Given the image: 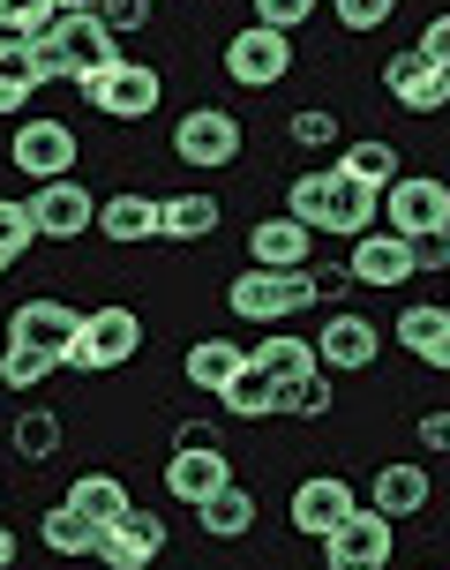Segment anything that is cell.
Returning a JSON list of instances; mask_svg holds the SVG:
<instances>
[{"label": "cell", "mask_w": 450, "mask_h": 570, "mask_svg": "<svg viewBox=\"0 0 450 570\" xmlns=\"http://www.w3.org/2000/svg\"><path fill=\"white\" fill-rule=\"evenodd\" d=\"M225 308L241 315V323H263V331H278L285 315H301V308H323V293H315V263H309V271H263V263H248L241 278L225 285Z\"/></svg>", "instance_id": "1"}, {"label": "cell", "mask_w": 450, "mask_h": 570, "mask_svg": "<svg viewBox=\"0 0 450 570\" xmlns=\"http://www.w3.org/2000/svg\"><path fill=\"white\" fill-rule=\"evenodd\" d=\"M84 98L106 120H150V114H158V98H166V76H158L150 60H113V68L84 76Z\"/></svg>", "instance_id": "2"}, {"label": "cell", "mask_w": 450, "mask_h": 570, "mask_svg": "<svg viewBox=\"0 0 450 570\" xmlns=\"http://www.w3.org/2000/svg\"><path fill=\"white\" fill-rule=\"evenodd\" d=\"M143 345V315L136 308H90L84 315V338H76V353H68V368L76 375H106V368H128Z\"/></svg>", "instance_id": "3"}, {"label": "cell", "mask_w": 450, "mask_h": 570, "mask_svg": "<svg viewBox=\"0 0 450 570\" xmlns=\"http://www.w3.org/2000/svg\"><path fill=\"white\" fill-rule=\"evenodd\" d=\"M8 166L30 173L38 188H46V180H68V166H76V128H68V120H46V114L16 120V136H8Z\"/></svg>", "instance_id": "4"}, {"label": "cell", "mask_w": 450, "mask_h": 570, "mask_svg": "<svg viewBox=\"0 0 450 570\" xmlns=\"http://www.w3.org/2000/svg\"><path fill=\"white\" fill-rule=\"evenodd\" d=\"M173 158L196 173H218L241 158V120L225 114V106H196V114L173 120Z\"/></svg>", "instance_id": "5"}, {"label": "cell", "mask_w": 450, "mask_h": 570, "mask_svg": "<svg viewBox=\"0 0 450 570\" xmlns=\"http://www.w3.org/2000/svg\"><path fill=\"white\" fill-rule=\"evenodd\" d=\"M383 90H391V106H405V114H443L450 106V68L428 46H398L391 60H383Z\"/></svg>", "instance_id": "6"}, {"label": "cell", "mask_w": 450, "mask_h": 570, "mask_svg": "<svg viewBox=\"0 0 450 570\" xmlns=\"http://www.w3.org/2000/svg\"><path fill=\"white\" fill-rule=\"evenodd\" d=\"M225 76L241 90L285 83V76H293V38H285V30H263V23L233 30V38H225Z\"/></svg>", "instance_id": "7"}, {"label": "cell", "mask_w": 450, "mask_h": 570, "mask_svg": "<svg viewBox=\"0 0 450 570\" xmlns=\"http://www.w3.org/2000/svg\"><path fill=\"white\" fill-rule=\"evenodd\" d=\"M391 548H398L391 518L375 511V503H361V511L323 541V570H391Z\"/></svg>", "instance_id": "8"}, {"label": "cell", "mask_w": 450, "mask_h": 570, "mask_svg": "<svg viewBox=\"0 0 450 570\" xmlns=\"http://www.w3.org/2000/svg\"><path fill=\"white\" fill-rule=\"evenodd\" d=\"M383 218H391V233L421 240V233L450 226V188L436 173H398L391 188H383Z\"/></svg>", "instance_id": "9"}, {"label": "cell", "mask_w": 450, "mask_h": 570, "mask_svg": "<svg viewBox=\"0 0 450 570\" xmlns=\"http://www.w3.org/2000/svg\"><path fill=\"white\" fill-rule=\"evenodd\" d=\"M375 353H383V331H375L368 315H353V308L323 315V331H315V361H323V375H361V368H375Z\"/></svg>", "instance_id": "10"}, {"label": "cell", "mask_w": 450, "mask_h": 570, "mask_svg": "<svg viewBox=\"0 0 450 570\" xmlns=\"http://www.w3.org/2000/svg\"><path fill=\"white\" fill-rule=\"evenodd\" d=\"M293 533H309V541H331L345 518L361 511V495H353V481H338V473H309V481L293 488Z\"/></svg>", "instance_id": "11"}, {"label": "cell", "mask_w": 450, "mask_h": 570, "mask_svg": "<svg viewBox=\"0 0 450 570\" xmlns=\"http://www.w3.org/2000/svg\"><path fill=\"white\" fill-rule=\"evenodd\" d=\"M345 271H353V285H375V293H391V285H413L421 278V263H413V240L391 226H375L353 240V256H345Z\"/></svg>", "instance_id": "12"}, {"label": "cell", "mask_w": 450, "mask_h": 570, "mask_svg": "<svg viewBox=\"0 0 450 570\" xmlns=\"http://www.w3.org/2000/svg\"><path fill=\"white\" fill-rule=\"evenodd\" d=\"M158 556H166V518L143 511V503L120 518V525L98 533V563H106V570H150Z\"/></svg>", "instance_id": "13"}, {"label": "cell", "mask_w": 450, "mask_h": 570, "mask_svg": "<svg viewBox=\"0 0 450 570\" xmlns=\"http://www.w3.org/2000/svg\"><path fill=\"white\" fill-rule=\"evenodd\" d=\"M76 338H84V315L68 308V301H23V308L8 315V345H46V353H60V368H68Z\"/></svg>", "instance_id": "14"}, {"label": "cell", "mask_w": 450, "mask_h": 570, "mask_svg": "<svg viewBox=\"0 0 450 570\" xmlns=\"http://www.w3.org/2000/svg\"><path fill=\"white\" fill-rule=\"evenodd\" d=\"M46 46L68 60V76H76V83H84V76H98V68H113V60H128L120 46H113V30L98 23V16H60V23L46 30Z\"/></svg>", "instance_id": "15"}, {"label": "cell", "mask_w": 450, "mask_h": 570, "mask_svg": "<svg viewBox=\"0 0 450 570\" xmlns=\"http://www.w3.org/2000/svg\"><path fill=\"white\" fill-rule=\"evenodd\" d=\"M30 218H38V240H84V233L98 226L90 188H76V180H46V188L30 196Z\"/></svg>", "instance_id": "16"}, {"label": "cell", "mask_w": 450, "mask_h": 570, "mask_svg": "<svg viewBox=\"0 0 450 570\" xmlns=\"http://www.w3.org/2000/svg\"><path fill=\"white\" fill-rule=\"evenodd\" d=\"M309 248H315V233L301 226L293 210L248 226V263H263V271H309Z\"/></svg>", "instance_id": "17"}, {"label": "cell", "mask_w": 450, "mask_h": 570, "mask_svg": "<svg viewBox=\"0 0 450 570\" xmlns=\"http://www.w3.org/2000/svg\"><path fill=\"white\" fill-rule=\"evenodd\" d=\"M225 481H233L225 443H211V451H173L166 458V495H173V503H188V511H196V503H211Z\"/></svg>", "instance_id": "18"}, {"label": "cell", "mask_w": 450, "mask_h": 570, "mask_svg": "<svg viewBox=\"0 0 450 570\" xmlns=\"http://www.w3.org/2000/svg\"><path fill=\"white\" fill-rule=\"evenodd\" d=\"M428 495H436V481H428V465H405V458H391V465H375V481H368V503L391 518H421Z\"/></svg>", "instance_id": "19"}, {"label": "cell", "mask_w": 450, "mask_h": 570, "mask_svg": "<svg viewBox=\"0 0 450 570\" xmlns=\"http://www.w3.org/2000/svg\"><path fill=\"white\" fill-rule=\"evenodd\" d=\"M98 233H106L113 248L158 240V233H166V203H158V196H136V188H128V196H106V203H98Z\"/></svg>", "instance_id": "20"}, {"label": "cell", "mask_w": 450, "mask_h": 570, "mask_svg": "<svg viewBox=\"0 0 450 570\" xmlns=\"http://www.w3.org/2000/svg\"><path fill=\"white\" fill-rule=\"evenodd\" d=\"M375 218H383V188H368V180H353V173L338 166V180H331V240H361V233H375Z\"/></svg>", "instance_id": "21"}, {"label": "cell", "mask_w": 450, "mask_h": 570, "mask_svg": "<svg viewBox=\"0 0 450 570\" xmlns=\"http://www.w3.org/2000/svg\"><path fill=\"white\" fill-rule=\"evenodd\" d=\"M241 368H248V345H233V338H196V345H188V361H180V375H188L211 405H218V391Z\"/></svg>", "instance_id": "22"}, {"label": "cell", "mask_w": 450, "mask_h": 570, "mask_svg": "<svg viewBox=\"0 0 450 570\" xmlns=\"http://www.w3.org/2000/svg\"><path fill=\"white\" fill-rule=\"evenodd\" d=\"M255 368L271 375L278 391H293V383H309V375H323V361H315V338H293V331H271L263 345H248Z\"/></svg>", "instance_id": "23"}, {"label": "cell", "mask_w": 450, "mask_h": 570, "mask_svg": "<svg viewBox=\"0 0 450 570\" xmlns=\"http://www.w3.org/2000/svg\"><path fill=\"white\" fill-rule=\"evenodd\" d=\"M60 503H68V511H84L90 525H98V533H106V525H120V518L136 511V503H128V488L113 481V473H84V481L68 488Z\"/></svg>", "instance_id": "24"}, {"label": "cell", "mask_w": 450, "mask_h": 570, "mask_svg": "<svg viewBox=\"0 0 450 570\" xmlns=\"http://www.w3.org/2000/svg\"><path fill=\"white\" fill-rule=\"evenodd\" d=\"M196 518H203V533H211V541H241V533L255 525V495L241 481H225L211 503H196Z\"/></svg>", "instance_id": "25"}, {"label": "cell", "mask_w": 450, "mask_h": 570, "mask_svg": "<svg viewBox=\"0 0 450 570\" xmlns=\"http://www.w3.org/2000/svg\"><path fill=\"white\" fill-rule=\"evenodd\" d=\"M218 405L233 413V421H263V413H278V383L255 368V353H248V368H241V375L218 391Z\"/></svg>", "instance_id": "26"}, {"label": "cell", "mask_w": 450, "mask_h": 570, "mask_svg": "<svg viewBox=\"0 0 450 570\" xmlns=\"http://www.w3.org/2000/svg\"><path fill=\"white\" fill-rule=\"evenodd\" d=\"M8 451L23 458V465H46V458L60 451V413H46V405H23V413H16V428H8Z\"/></svg>", "instance_id": "27"}, {"label": "cell", "mask_w": 450, "mask_h": 570, "mask_svg": "<svg viewBox=\"0 0 450 570\" xmlns=\"http://www.w3.org/2000/svg\"><path fill=\"white\" fill-rule=\"evenodd\" d=\"M218 196H166V233H158V240H211V233H218Z\"/></svg>", "instance_id": "28"}, {"label": "cell", "mask_w": 450, "mask_h": 570, "mask_svg": "<svg viewBox=\"0 0 450 570\" xmlns=\"http://www.w3.org/2000/svg\"><path fill=\"white\" fill-rule=\"evenodd\" d=\"M331 180H338V166H323V173H293V188H285V210L301 218L309 233H331Z\"/></svg>", "instance_id": "29"}, {"label": "cell", "mask_w": 450, "mask_h": 570, "mask_svg": "<svg viewBox=\"0 0 450 570\" xmlns=\"http://www.w3.org/2000/svg\"><path fill=\"white\" fill-rule=\"evenodd\" d=\"M38 541L53 548V556H98V525L84 511H68V503H53V511L38 518Z\"/></svg>", "instance_id": "30"}, {"label": "cell", "mask_w": 450, "mask_h": 570, "mask_svg": "<svg viewBox=\"0 0 450 570\" xmlns=\"http://www.w3.org/2000/svg\"><path fill=\"white\" fill-rule=\"evenodd\" d=\"M443 331H450V308H436V301H413V308H398V323H391V338L405 345L413 361H428Z\"/></svg>", "instance_id": "31"}, {"label": "cell", "mask_w": 450, "mask_h": 570, "mask_svg": "<svg viewBox=\"0 0 450 570\" xmlns=\"http://www.w3.org/2000/svg\"><path fill=\"white\" fill-rule=\"evenodd\" d=\"M338 166L353 173V180H368V188H391L405 158H398V142H383V136H361V142H345V158H338Z\"/></svg>", "instance_id": "32"}, {"label": "cell", "mask_w": 450, "mask_h": 570, "mask_svg": "<svg viewBox=\"0 0 450 570\" xmlns=\"http://www.w3.org/2000/svg\"><path fill=\"white\" fill-rule=\"evenodd\" d=\"M53 368H60V353H46V345H8V353H0V383H8V391H38Z\"/></svg>", "instance_id": "33"}, {"label": "cell", "mask_w": 450, "mask_h": 570, "mask_svg": "<svg viewBox=\"0 0 450 570\" xmlns=\"http://www.w3.org/2000/svg\"><path fill=\"white\" fill-rule=\"evenodd\" d=\"M53 23H60L53 0H0V30H8V38H46Z\"/></svg>", "instance_id": "34"}, {"label": "cell", "mask_w": 450, "mask_h": 570, "mask_svg": "<svg viewBox=\"0 0 450 570\" xmlns=\"http://www.w3.org/2000/svg\"><path fill=\"white\" fill-rule=\"evenodd\" d=\"M331 375H309V383H293V391H278V413H293V421H323L331 413Z\"/></svg>", "instance_id": "35"}, {"label": "cell", "mask_w": 450, "mask_h": 570, "mask_svg": "<svg viewBox=\"0 0 450 570\" xmlns=\"http://www.w3.org/2000/svg\"><path fill=\"white\" fill-rule=\"evenodd\" d=\"M30 240H38V218H30V203H8V196H0V256H8V263L30 256Z\"/></svg>", "instance_id": "36"}, {"label": "cell", "mask_w": 450, "mask_h": 570, "mask_svg": "<svg viewBox=\"0 0 450 570\" xmlns=\"http://www.w3.org/2000/svg\"><path fill=\"white\" fill-rule=\"evenodd\" d=\"M338 30H353V38H368V30H383L398 16V0H331Z\"/></svg>", "instance_id": "37"}, {"label": "cell", "mask_w": 450, "mask_h": 570, "mask_svg": "<svg viewBox=\"0 0 450 570\" xmlns=\"http://www.w3.org/2000/svg\"><path fill=\"white\" fill-rule=\"evenodd\" d=\"M285 136L301 142V150H323V142L338 136V106H301V114L285 120Z\"/></svg>", "instance_id": "38"}, {"label": "cell", "mask_w": 450, "mask_h": 570, "mask_svg": "<svg viewBox=\"0 0 450 570\" xmlns=\"http://www.w3.org/2000/svg\"><path fill=\"white\" fill-rule=\"evenodd\" d=\"M309 16H315V0H255V23H263V30H285V38L309 23Z\"/></svg>", "instance_id": "39"}, {"label": "cell", "mask_w": 450, "mask_h": 570, "mask_svg": "<svg viewBox=\"0 0 450 570\" xmlns=\"http://www.w3.org/2000/svg\"><path fill=\"white\" fill-rule=\"evenodd\" d=\"M98 23L120 38V30H143L150 23V0H98Z\"/></svg>", "instance_id": "40"}, {"label": "cell", "mask_w": 450, "mask_h": 570, "mask_svg": "<svg viewBox=\"0 0 450 570\" xmlns=\"http://www.w3.org/2000/svg\"><path fill=\"white\" fill-rule=\"evenodd\" d=\"M413 263H421V271H450V226L421 233V240H413Z\"/></svg>", "instance_id": "41"}, {"label": "cell", "mask_w": 450, "mask_h": 570, "mask_svg": "<svg viewBox=\"0 0 450 570\" xmlns=\"http://www.w3.org/2000/svg\"><path fill=\"white\" fill-rule=\"evenodd\" d=\"M421 451L450 458V413H421Z\"/></svg>", "instance_id": "42"}, {"label": "cell", "mask_w": 450, "mask_h": 570, "mask_svg": "<svg viewBox=\"0 0 450 570\" xmlns=\"http://www.w3.org/2000/svg\"><path fill=\"white\" fill-rule=\"evenodd\" d=\"M218 443V421H180V443L173 451H211Z\"/></svg>", "instance_id": "43"}, {"label": "cell", "mask_w": 450, "mask_h": 570, "mask_svg": "<svg viewBox=\"0 0 450 570\" xmlns=\"http://www.w3.org/2000/svg\"><path fill=\"white\" fill-rule=\"evenodd\" d=\"M315 293H323V308H338L353 293V271H315Z\"/></svg>", "instance_id": "44"}, {"label": "cell", "mask_w": 450, "mask_h": 570, "mask_svg": "<svg viewBox=\"0 0 450 570\" xmlns=\"http://www.w3.org/2000/svg\"><path fill=\"white\" fill-rule=\"evenodd\" d=\"M421 46H428V53H436V60H443V68H450V16H436V23L421 30Z\"/></svg>", "instance_id": "45"}, {"label": "cell", "mask_w": 450, "mask_h": 570, "mask_svg": "<svg viewBox=\"0 0 450 570\" xmlns=\"http://www.w3.org/2000/svg\"><path fill=\"white\" fill-rule=\"evenodd\" d=\"M60 16H98V0H53Z\"/></svg>", "instance_id": "46"}, {"label": "cell", "mask_w": 450, "mask_h": 570, "mask_svg": "<svg viewBox=\"0 0 450 570\" xmlns=\"http://www.w3.org/2000/svg\"><path fill=\"white\" fill-rule=\"evenodd\" d=\"M0 570H16V533L0 525Z\"/></svg>", "instance_id": "47"}, {"label": "cell", "mask_w": 450, "mask_h": 570, "mask_svg": "<svg viewBox=\"0 0 450 570\" xmlns=\"http://www.w3.org/2000/svg\"><path fill=\"white\" fill-rule=\"evenodd\" d=\"M428 368H450V331L436 338V353H428Z\"/></svg>", "instance_id": "48"}, {"label": "cell", "mask_w": 450, "mask_h": 570, "mask_svg": "<svg viewBox=\"0 0 450 570\" xmlns=\"http://www.w3.org/2000/svg\"><path fill=\"white\" fill-rule=\"evenodd\" d=\"M0 46H8V30H0Z\"/></svg>", "instance_id": "49"}, {"label": "cell", "mask_w": 450, "mask_h": 570, "mask_svg": "<svg viewBox=\"0 0 450 570\" xmlns=\"http://www.w3.org/2000/svg\"><path fill=\"white\" fill-rule=\"evenodd\" d=\"M0 271H8V256H0Z\"/></svg>", "instance_id": "50"}, {"label": "cell", "mask_w": 450, "mask_h": 570, "mask_svg": "<svg viewBox=\"0 0 450 570\" xmlns=\"http://www.w3.org/2000/svg\"><path fill=\"white\" fill-rule=\"evenodd\" d=\"M315 8H323V0H315Z\"/></svg>", "instance_id": "51"}]
</instances>
